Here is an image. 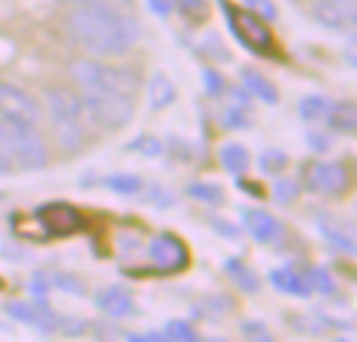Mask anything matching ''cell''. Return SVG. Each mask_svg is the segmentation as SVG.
<instances>
[{
    "mask_svg": "<svg viewBox=\"0 0 357 342\" xmlns=\"http://www.w3.org/2000/svg\"><path fill=\"white\" fill-rule=\"evenodd\" d=\"M241 332L249 339V341H264V342H272V334L270 330L261 324V322H243L241 326Z\"/></svg>",
    "mask_w": 357,
    "mask_h": 342,
    "instance_id": "obj_34",
    "label": "cell"
},
{
    "mask_svg": "<svg viewBox=\"0 0 357 342\" xmlns=\"http://www.w3.org/2000/svg\"><path fill=\"white\" fill-rule=\"evenodd\" d=\"M243 224H245L247 232L253 236V240L259 244H274L284 234V226L272 213H268L264 209H245Z\"/></svg>",
    "mask_w": 357,
    "mask_h": 342,
    "instance_id": "obj_13",
    "label": "cell"
},
{
    "mask_svg": "<svg viewBox=\"0 0 357 342\" xmlns=\"http://www.w3.org/2000/svg\"><path fill=\"white\" fill-rule=\"evenodd\" d=\"M46 113L50 121V130L61 150L67 155H75L84 150L90 140L92 119L79 98L69 88H50L46 92Z\"/></svg>",
    "mask_w": 357,
    "mask_h": 342,
    "instance_id": "obj_3",
    "label": "cell"
},
{
    "mask_svg": "<svg viewBox=\"0 0 357 342\" xmlns=\"http://www.w3.org/2000/svg\"><path fill=\"white\" fill-rule=\"evenodd\" d=\"M347 61L351 65H356V33L351 31V38H349V46H347Z\"/></svg>",
    "mask_w": 357,
    "mask_h": 342,
    "instance_id": "obj_42",
    "label": "cell"
},
{
    "mask_svg": "<svg viewBox=\"0 0 357 342\" xmlns=\"http://www.w3.org/2000/svg\"><path fill=\"white\" fill-rule=\"evenodd\" d=\"M314 19L335 31H354L357 25V0H314Z\"/></svg>",
    "mask_w": 357,
    "mask_h": 342,
    "instance_id": "obj_10",
    "label": "cell"
},
{
    "mask_svg": "<svg viewBox=\"0 0 357 342\" xmlns=\"http://www.w3.org/2000/svg\"><path fill=\"white\" fill-rule=\"evenodd\" d=\"M73 6H82V4H90V2H100V0H65Z\"/></svg>",
    "mask_w": 357,
    "mask_h": 342,
    "instance_id": "obj_43",
    "label": "cell"
},
{
    "mask_svg": "<svg viewBox=\"0 0 357 342\" xmlns=\"http://www.w3.org/2000/svg\"><path fill=\"white\" fill-rule=\"evenodd\" d=\"M69 75L94 125L117 132L132 121L140 79L130 67L77 59L69 65Z\"/></svg>",
    "mask_w": 357,
    "mask_h": 342,
    "instance_id": "obj_1",
    "label": "cell"
},
{
    "mask_svg": "<svg viewBox=\"0 0 357 342\" xmlns=\"http://www.w3.org/2000/svg\"><path fill=\"white\" fill-rule=\"evenodd\" d=\"M324 123H326V127H331L339 134H354L357 127L356 102L354 100L333 102Z\"/></svg>",
    "mask_w": 357,
    "mask_h": 342,
    "instance_id": "obj_19",
    "label": "cell"
},
{
    "mask_svg": "<svg viewBox=\"0 0 357 342\" xmlns=\"http://www.w3.org/2000/svg\"><path fill=\"white\" fill-rule=\"evenodd\" d=\"M0 115L38 125L42 119V109L38 100L23 88L0 81Z\"/></svg>",
    "mask_w": 357,
    "mask_h": 342,
    "instance_id": "obj_9",
    "label": "cell"
},
{
    "mask_svg": "<svg viewBox=\"0 0 357 342\" xmlns=\"http://www.w3.org/2000/svg\"><path fill=\"white\" fill-rule=\"evenodd\" d=\"M224 272L228 274V278L234 282L236 288H241L245 295H257L261 290V280L259 276L238 257H230L224 263Z\"/></svg>",
    "mask_w": 357,
    "mask_h": 342,
    "instance_id": "obj_18",
    "label": "cell"
},
{
    "mask_svg": "<svg viewBox=\"0 0 357 342\" xmlns=\"http://www.w3.org/2000/svg\"><path fill=\"white\" fill-rule=\"evenodd\" d=\"M335 100L326 96H305L299 102V117L305 123H324Z\"/></svg>",
    "mask_w": 357,
    "mask_h": 342,
    "instance_id": "obj_22",
    "label": "cell"
},
{
    "mask_svg": "<svg viewBox=\"0 0 357 342\" xmlns=\"http://www.w3.org/2000/svg\"><path fill=\"white\" fill-rule=\"evenodd\" d=\"M146 2H149L151 13L157 15V17H163V19L174 10V2L172 0H146Z\"/></svg>",
    "mask_w": 357,
    "mask_h": 342,
    "instance_id": "obj_40",
    "label": "cell"
},
{
    "mask_svg": "<svg viewBox=\"0 0 357 342\" xmlns=\"http://www.w3.org/2000/svg\"><path fill=\"white\" fill-rule=\"evenodd\" d=\"M257 163H259V169L264 173L278 176L289 167V155L284 150H278V148H268L259 155Z\"/></svg>",
    "mask_w": 357,
    "mask_h": 342,
    "instance_id": "obj_28",
    "label": "cell"
},
{
    "mask_svg": "<svg viewBox=\"0 0 357 342\" xmlns=\"http://www.w3.org/2000/svg\"><path fill=\"white\" fill-rule=\"evenodd\" d=\"M241 77H243V84H245V90L249 92V96L266 102V104H276L278 102V90L276 86L257 69L253 67H245L241 71Z\"/></svg>",
    "mask_w": 357,
    "mask_h": 342,
    "instance_id": "obj_17",
    "label": "cell"
},
{
    "mask_svg": "<svg viewBox=\"0 0 357 342\" xmlns=\"http://www.w3.org/2000/svg\"><path fill=\"white\" fill-rule=\"evenodd\" d=\"M307 144H310V148L314 153H320L322 155V153H328L333 148V138L328 134L320 132V130H312L307 134Z\"/></svg>",
    "mask_w": 357,
    "mask_h": 342,
    "instance_id": "obj_35",
    "label": "cell"
},
{
    "mask_svg": "<svg viewBox=\"0 0 357 342\" xmlns=\"http://www.w3.org/2000/svg\"><path fill=\"white\" fill-rule=\"evenodd\" d=\"M128 150H134V153H140L144 157H159L163 153V142L157 138V136H151V134H142L134 140H130L126 144Z\"/></svg>",
    "mask_w": 357,
    "mask_h": 342,
    "instance_id": "obj_31",
    "label": "cell"
},
{
    "mask_svg": "<svg viewBox=\"0 0 357 342\" xmlns=\"http://www.w3.org/2000/svg\"><path fill=\"white\" fill-rule=\"evenodd\" d=\"M4 313L21 324L31 326L40 334H52L59 330V316L46 303H25V301H8Z\"/></svg>",
    "mask_w": 357,
    "mask_h": 342,
    "instance_id": "obj_11",
    "label": "cell"
},
{
    "mask_svg": "<svg viewBox=\"0 0 357 342\" xmlns=\"http://www.w3.org/2000/svg\"><path fill=\"white\" fill-rule=\"evenodd\" d=\"M301 178L310 192L328 199L343 196L351 186L349 169L341 161H307L301 169Z\"/></svg>",
    "mask_w": 357,
    "mask_h": 342,
    "instance_id": "obj_6",
    "label": "cell"
},
{
    "mask_svg": "<svg viewBox=\"0 0 357 342\" xmlns=\"http://www.w3.org/2000/svg\"><path fill=\"white\" fill-rule=\"evenodd\" d=\"M220 163H222V167H224L228 173L241 178V176H245V173L249 171V167H251V155H249V150H247L243 144H238V142H228V144H224V146L220 148Z\"/></svg>",
    "mask_w": 357,
    "mask_h": 342,
    "instance_id": "obj_20",
    "label": "cell"
},
{
    "mask_svg": "<svg viewBox=\"0 0 357 342\" xmlns=\"http://www.w3.org/2000/svg\"><path fill=\"white\" fill-rule=\"evenodd\" d=\"M316 226H318V232L326 238V242L333 244L337 251L356 255V228L351 221H345L343 217L335 213L322 211L316 217Z\"/></svg>",
    "mask_w": 357,
    "mask_h": 342,
    "instance_id": "obj_12",
    "label": "cell"
},
{
    "mask_svg": "<svg viewBox=\"0 0 357 342\" xmlns=\"http://www.w3.org/2000/svg\"><path fill=\"white\" fill-rule=\"evenodd\" d=\"M174 8L180 17L192 25H201L209 19V2L207 0H172Z\"/></svg>",
    "mask_w": 357,
    "mask_h": 342,
    "instance_id": "obj_25",
    "label": "cell"
},
{
    "mask_svg": "<svg viewBox=\"0 0 357 342\" xmlns=\"http://www.w3.org/2000/svg\"><path fill=\"white\" fill-rule=\"evenodd\" d=\"M203 86H205V94L211 96V98L222 96L224 90H226V81L215 69H205L203 71Z\"/></svg>",
    "mask_w": 357,
    "mask_h": 342,
    "instance_id": "obj_33",
    "label": "cell"
},
{
    "mask_svg": "<svg viewBox=\"0 0 357 342\" xmlns=\"http://www.w3.org/2000/svg\"><path fill=\"white\" fill-rule=\"evenodd\" d=\"M218 2L226 17L228 29L232 31L238 44H243L249 52L264 59H274L278 54L276 36L268 25V19H264L261 15H257L247 6L232 4L230 0H218Z\"/></svg>",
    "mask_w": 357,
    "mask_h": 342,
    "instance_id": "obj_4",
    "label": "cell"
},
{
    "mask_svg": "<svg viewBox=\"0 0 357 342\" xmlns=\"http://www.w3.org/2000/svg\"><path fill=\"white\" fill-rule=\"evenodd\" d=\"M33 219L42 232V240L50 238H69L86 228L84 215L69 203H46L36 207Z\"/></svg>",
    "mask_w": 357,
    "mask_h": 342,
    "instance_id": "obj_7",
    "label": "cell"
},
{
    "mask_svg": "<svg viewBox=\"0 0 357 342\" xmlns=\"http://www.w3.org/2000/svg\"><path fill=\"white\" fill-rule=\"evenodd\" d=\"M215 230H218V234H222L224 238H238L241 236V230L234 226V224H230V221H226V219H213V224H211Z\"/></svg>",
    "mask_w": 357,
    "mask_h": 342,
    "instance_id": "obj_39",
    "label": "cell"
},
{
    "mask_svg": "<svg viewBox=\"0 0 357 342\" xmlns=\"http://www.w3.org/2000/svg\"><path fill=\"white\" fill-rule=\"evenodd\" d=\"M228 107L222 111L224 130H247L251 127V98L247 90L232 88L228 92Z\"/></svg>",
    "mask_w": 357,
    "mask_h": 342,
    "instance_id": "obj_15",
    "label": "cell"
},
{
    "mask_svg": "<svg viewBox=\"0 0 357 342\" xmlns=\"http://www.w3.org/2000/svg\"><path fill=\"white\" fill-rule=\"evenodd\" d=\"M303 276H305L307 284L312 286V293H318V295H324V297L335 295L337 282H335V278L331 276V272H328L326 267H322V265H312Z\"/></svg>",
    "mask_w": 357,
    "mask_h": 342,
    "instance_id": "obj_27",
    "label": "cell"
},
{
    "mask_svg": "<svg viewBox=\"0 0 357 342\" xmlns=\"http://www.w3.org/2000/svg\"><path fill=\"white\" fill-rule=\"evenodd\" d=\"M272 196H274V201H278L282 205L295 203L301 196V186L293 178H280V180H276V184L272 188Z\"/></svg>",
    "mask_w": 357,
    "mask_h": 342,
    "instance_id": "obj_32",
    "label": "cell"
},
{
    "mask_svg": "<svg viewBox=\"0 0 357 342\" xmlns=\"http://www.w3.org/2000/svg\"><path fill=\"white\" fill-rule=\"evenodd\" d=\"M236 186L243 190V192H247L249 196H253V199H264V192H261V186L257 184V182H251V180H245L243 176H241V180L236 182Z\"/></svg>",
    "mask_w": 357,
    "mask_h": 342,
    "instance_id": "obj_41",
    "label": "cell"
},
{
    "mask_svg": "<svg viewBox=\"0 0 357 342\" xmlns=\"http://www.w3.org/2000/svg\"><path fill=\"white\" fill-rule=\"evenodd\" d=\"M94 305L107 313L109 318H130L136 313V303L132 299V295L123 288V286H107L100 288L94 297Z\"/></svg>",
    "mask_w": 357,
    "mask_h": 342,
    "instance_id": "obj_14",
    "label": "cell"
},
{
    "mask_svg": "<svg viewBox=\"0 0 357 342\" xmlns=\"http://www.w3.org/2000/svg\"><path fill=\"white\" fill-rule=\"evenodd\" d=\"M155 207H159V209H167L172 203H174V196L165 190V188H161L159 184H151V188H149V196H146Z\"/></svg>",
    "mask_w": 357,
    "mask_h": 342,
    "instance_id": "obj_38",
    "label": "cell"
},
{
    "mask_svg": "<svg viewBox=\"0 0 357 342\" xmlns=\"http://www.w3.org/2000/svg\"><path fill=\"white\" fill-rule=\"evenodd\" d=\"M67 29L79 48L96 56L126 54L140 38L138 21L123 8L102 0L77 6L67 17Z\"/></svg>",
    "mask_w": 357,
    "mask_h": 342,
    "instance_id": "obj_2",
    "label": "cell"
},
{
    "mask_svg": "<svg viewBox=\"0 0 357 342\" xmlns=\"http://www.w3.org/2000/svg\"><path fill=\"white\" fill-rule=\"evenodd\" d=\"M2 199H4V194H2V192H0V201H2Z\"/></svg>",
    "mask_w": 357,
    "mask_h": 342,
    "instance_id": "obj_44",
    "label": "cell"
},
{
    "mask_svg": "<svg viewBox=\"0 0 357 342\" xmlns=\"http://www.w3.org/2000/svg\"><path fill=\"white\" fill-rule=\"evenodd\" d=\"M105 186L119 196H136L144 188L142 180L132 173H111L105 178Z\"/></svg>",
    "mask_w": 357,
    "mask_h": 342,
    "instance_id": "obj_23",
    "label": "cell"
},
{
    "mask_svg": "<svg viewBox=\"0 0 357 342\" xmlns=\"http://www.w3.org/2000/svg\"><path fill=\"white\" fill-rule=\"evenodd\" d=\"M268 278H270L272 286L282 295H289V297H295V299H310L312 297V286L307 284L305 276L291 270V267L272 270Z\"/></svg>",
    "mask_w": 357,
    "mask_h": 342,
    "instance_id": "obj_16",
    "label": "cell"
},
{
    "mask_svg": "<svg viewBox=\"0 0 357 342\" xmlns=\"http://www.w3.org/2000/svg\"><path fill=\"white\" fill-rule=\"evenodd\" d=\"M245 4L255 10L257 15H261L264 19L268 21H274L278 17V10H276V4L272 0H245Z\"/></svg>",
    "mask_w": 357,
    "mask_h": 342,
    "instance_id": "obj_37",
    "label": "cell"
},
{
    "mask_svg": "<svg viewBox=\"0 0 357 342\" xmlns=\"http://www.w3.org/2000/svg\"><path fill=\"white\" fill-rule=\"evenodd\" d=\"M46 280L50 284V288H56L69 297H86V284L84 280H79L77 276L73 274H67V272H52V274H46Z\"/></svg>",
    "mask_w": 357,
    "mask_h": 342,
    "instance_id": "obj_24",
    "label": "cell"
},
{
    "mask_svg": "<svg viewBox=\"0 0 357 342\" xmlns=\"http://www.w3.org/2000/svg\"><path fill=\"white\" fill-rule=\"evenodd\" d=\"M165 339L167 341L176 342H199L201 341V334L188 324V322H182V320H172L165 324V330H163Z\"/></svg>",
    "mask_w": 357,
    "mask_h": 342,
    "instance_id": "obj_30",
    "label": "cell"
},
{
    "mask_svg": "<svg viewBox=\"0 0 357 342\" xmlns=\"http://www.w3.org/2000/svg\"><path fill=\"white\" fill-rule=\"evenodd\" d=\"M149 100H151V109L153 111H163V109H167L176 100V86L172 84V79L165 73L155 71L151 75Z\"/></svg>",
    "mask_w": 357,
    "mask_h": 342,
    "instance_id": "obj_21",
    "label": "cell"
},
{
    "mask_svg": "<svg viewBox=\"0 0 357 342\" xmlns=\"http://www.w3.org/2000/svg\"><path fill=\"white\" fill-rule=\"evenodd\" d=\"M86 328H88V322H84V320L59 316V332H63L65 336H79L86 332Z\"/></svg>",
    "mask_w": 357,
    "mask_h": 342,
    "instance_id": "obj_36",
    "label": "cell"
},
{
    "mask_svg": "<svg viewBox=\"0 0 357 342\" xmlns=\"http://www.w3.org/2000/svg\"><path fill=\"white\" fill-rule=\"evenodd\" d=\"M146 253H149V259H151L149 272H153L157 276L182 274L190 265L188 247L184 244L182 238H178L176 234H169V232H163V234L155 236L149 242Z\"/></svg>",
    "mask_w": 357,
    "mask_h": 342,
    "instance_id": "obj_8",
    "label": "cell"
},
{
    "mask_svg": "<svg viewBox=\"0 0 357 342\" xmlns=\"http://www.w3.org/2000/svg\"><path fill=\"white\" fill-rule=\"evenodd\" d=\"M4 123L8 132V144L13 153L15 171L42 169L48 161V148L38 125L21 121V119H13V117H4Z\"/></svg>",
    "mask_w": 357,
    "mask_h": 342,
    "instance_id": "obj_5",
    "label": "cell"
},
{
    "mask_svg": "<svg viewBox=\"0 0 357 342\" xmlns=\"http://www.w3.org/2000/svg\"><path fill=\"white\" fill-rule=\"evenodd\" d=\"M232 301L228 299V297H209V299H205L201 305H197L195 307V316L197 318H207V320H211V318H222V316H226V311H230L232 309Z\"/></svg>",
    "mask_w": 357,
    "mask_h": 342,
    "instance_id": "obj_29",
    "label": "cell"
},
{
    "mask_svg": "<svg viewBox=\"0 0 357 342\" xmlns=\"http://www.w3.org/2000/svg\"><path fill=\"white\" fill-rule=\"evenodd\" d=\"M186 194L205 205H220L224 201V188L215 182H190Z\"/></svg>",
    "mask_w": 357,
    "mask_h": 342,
    "instance_id": "obj_26",
    "label": "cell"
}]
</instances>
